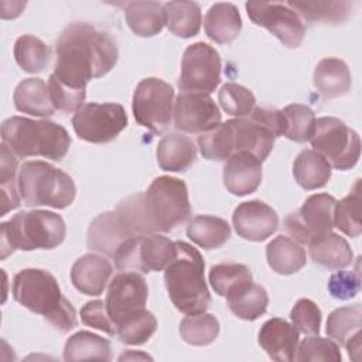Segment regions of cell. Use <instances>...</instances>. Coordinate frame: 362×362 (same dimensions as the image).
<instances>
[{
    "mask_svg": "<svg viewBox=\"0 0 362 362\" xmlns=\"http://www.w3.org/2000/svg\"><path fill=\"white\" fill-rule=\"evenodd\" d=\"M164 7V20L167 28L177 37L191 38L198 34L202 23L201 7L195 1H167Z\"/></svg>",
    "mask_w": 362,
    "mask_h": 362,
    "instance_id": "cell-31",
    "label": "cell"
},
{
    "mask_svg": "<svg viewBox=\"0 0 362 362\" xmlns=\"http://www.w3.org/2000/svg\"><path fill=\"white\" fill-rule=\"evenodd\" d=\"M174 126L184 133H205L221 123V112L209 95L182 92L174 102Z\"/></svg>",
    "mask_w": 362,
    "mask_h": 362,
    "instance_id": "cell-17",
    "label": "cell"
},
{
    "mask_svg": "<svg viewBox=\"0 0 362 362\" xmlns=\"http://www.w3.org/2000/svg\"><path fill=\"white\" fill-rule=\"evenodd\" d=\"M262 182V161L249 151L232 154L223 165V185L238 197L252 194Z\"/></svg>",
    "mask_w": 362,
    "mask_h": 362,
    "instance_id": "cell-20",
    "label": "cell"
},
{
    "mask_svg": "<svg viewBox=\"0 0 362 362\" xmlns=\"http://www.w3.org/2000/svg\"><path fill=\"white\" fill-rule=\"evenodd\" d=\"M226 303L229 310L238 318L255 321L266 313L269 296L264 287L253 283V280H249L230 290L226 294Z\"/></svg>",
    "mask_w": 362,
    "mask_h": 362,
    "instance_id": "cell-25",
    "label": "cell"
},
{
    "mask_svg": "<svg viewBox=\"0 0 362 362\" xmlns=\"http://www.w3.org/2000/svg\"><path fill=\"white\" fill-rule=\"evenodd\" d=\"M281 113L284 117L283 136L297 143L310 140L315 122V115L310 106L293 103L281 109Z\"/></svg>",
    "mask_w": 362,
    "mask_h": 362,
    "instance_id": "cell-40",
    "label": "cell"
},
{
    "mask_svg": "<svg viewBox=\"0 0 362 362\" xmlns=\"http://www.w3.org/2000/svg\"><path fill=\"white\" fill-rule=\"evenodd\" d=\"M315 89L324 98H338L345 95L352 85V76L346 62L339 58H324L315 69L313 78Z\"/></svg>",
    "mask_w": 362,
    "mask_h": 362,
    "instance_id": "cell-27",
    "label": "cell"
},
{
    "mask_svg": "<svg viewBox=\"0 0 362 362\" xmlns=\"http://www.w3.org/2000/svg\"><path fill=\"white\" fill-rule=\"evenodd\" d=\"M287 4L307 21L328 23L346 20L352 7L348 1H288Z\"/></svg>",
    "mask_w": 362,
    "mask_h": 362,
    "instance_id": "cell-39",
    "label": "cell"
},
{
    "mask_svg": "<svg viewBox=\"0 0 362 362\" xmlns=\"http://www.w3.org/2000/svg\"><path fill=\"white\" fill-rule=\"evenodd\" d=\"M361 276L358 270L354 272H337L331 274L328 280V291L332 297L338 300H349L355 297L359 291Z\"/></svg>",
    "mask_w": 362,
    "mask_h": 362,
    "instance_id": "cell-48",
    "label": "cell"
},
{
    "mask_svg": "<svg viewBox=\"0 0 362 362\" xmlns=\"http://www.w3.org/2000/svg\"><path fill=\"white\" fill-rule=\"evenodd\" d=\"M310 141L314 150L337 170H349L359 160V136L338 117L324 116L315 119Z\"/></svg>",
    "mask_w": 362,
    "mask_h": 362,
    "instance_id": "cell-9",
    "label": "cell"
},
{
    "mask_svg": "<svg viewBox=\"0 0 362 362\" xmlns=\"http://www.w3.org/2000/svg\"><path fill=\"white\" fill-rule=\"evenodd\" d=\"M127 126V115L119 103H83L72 116L76 136L89 143H107Z\"/></svg>",
    "mask_w": 362,
    "mask_h": 362,
    "instance_id": "cell-13",
    "label": "cell"
},
{
    "mask_svg": "<svg viewBox=\"0 0 362 362\" xmlns=\"http://www.w3.org/2000/svg\"><path fill=\"white\" fill-rule=\"evenodd\" d=\"M247 117L264 126L266 129H269L274 137L283 136L284 133V117L281 110L267 109V107H255Z\"/></svg>",
    "mask_w": 362,
    "mask_h": 362,
    "instance_id": "cell-49",
    "label": "cell"
},
{
    "mask_svg": "<svg viewBox=\"0 0 362 362\" xmlns=\"http://www.w3.org/2000/svg\"><path fill=\"white\" fill-rule=\"evenodd\" d=\"M174 89L160 78L141 79L133 93L132 109L139 124L156 134L164 133L173 117Z\"/></svg>",
    "mask_w": 362,
    "mask_h": 362,
    "instance_id": "cell-11",
    "label": "cell"
},
{
    "mask_svg": "<svg viewBox=\"0 0 362 362\" xmlns=\"http://www.w3.org/2000/svg\"><path fill=\"white\" fill-rule=\"evenodd\" d=\"M49 47L35 35H21L14 42V58L18 66L28 74L41 72L49 61Z\"/></svg>",
    "mask_w": 362,
    "mask_h": 362,
    "instance_id": "cell-36",
    "label": "cell"
},
{
    "mask_svg": "<svg viewBox=\"0 0 362 362\" xmlns=\"http://www.w3.org/2000/svg\"><path fill=\"white\" fill-rule=\"evenodd\" d=\"M297 361H334L339 362L342 359L339 346L328 338L322 337H308L303 339L297 349Z\"/></svg>",
    "mask_w": 362,
    "mask_h": 362,
    "instance_id": "cell-44",
    "label": "cell"
},
{
    "mask_svg": "<svg viewBox=\"0 0 362 362\" xmlns=\"http://www.w3.org/2000/svg\"><path fill=\"white\" fill-rule=\"evenodd\" d=\"M124 11L127 25L139 37H153L165 24L164 7L157 1H130Z\"/></svg>",
    "mask_w": 362,
    "mask_h": 362,
    "instance_id": "cell-32",
    "label": "cell"
},
{
    "mask_svg": "<svg viewBox=\"0 0 362 362\" xmlns=\"http://www.w3.org/2000/svg\"><path fill=\"white\" fill-rule=\"evenodd\" d=\"M197 158L194 141L178 133H168L157 144V161L161 170L171 173L187 171Z\"/></svg>",
    "mask_w": 362,
    "mask_h": 362,
    "instance_id": "cell-24",
    "label": "cell"
},
{
    "mask_svg": "<svg viewBox=\"0 0 362 362\" xmlns=\"http://www.w3.org/2000/svg\"><path fill=\"white\" fill-rule=\"evenodd\" d=\"M148 288L144 277L136 272H123L113 277L106 293V310L115 327L144 310Z\"/></svg>",
    "mask_w": 362,
    "mask_h": 362,
    "instance_id": "cell-16",
    "label": "cell"
},
{
    "mask_svg": "<svg viewBox=\"0 0 362 362\" xmlns=\"http://www.w3.org/2000/svg\"><path fill=\"white\" fill-rule=\"evenodd\" d=\"M13 297L34 314L42 315L59 332L76 327V311L61 293L57 279L42 269H23L13 279Z\"/></svg>",
    "mask_w": 362,
    "mask_h": 362,
    "instance_id": "cell-3",
    "label": "cell"
},
{
    "mask_svg": "<svg viewBox=\"0 0 362 362\" xmlns=\"http://www.w3.org/2000/svg\"><path fill=\"white\" fill-rule=\"evenodd\" d=\"M157 320L146 308L116 325V335L127 345H141L156 332Z\"/></svg>",
    "mask_w": 362,
    "mask_h": 362,
    "instance_id": "cell-41",
    "label": "cell"
},
{
    "mask_svg": "<svg viewBox=\"0 0 362 362\" xmlns=\"http://www.w3.org/2000/svg\"><path fill=\"white\" fill-rule=\"evenodd\" d=\"M334 226L351 238L361 235V180H356L355 185L345 198L337 201L334 211Z\"/></svg>",
    "mask_w": 362,
    "mask_h": 362,
    "instance_id": "cell-38",
    "label": "cell"
},
{
    "mask_svg": "<svg viewBox=\"0 0 362 362\" xmlns=\"http://www.w3.org/2000/svg\"><path fill=\"white\" fill-rule=\"evenodd\" d=\"M266 259L273 272L288 276L297 273L307 263L305 249L296 240L279 235L266 246Z\"/></svg>",
    "mask_w": 362,
    "mask_h": 362,
    "instance_id": "cell-29",
    "label": "cell"
},
{
    "mask_svg": "<svg viewBox=\"0 0 362 362\" xmlns=\"http://www.w3.org/2000/svg\"><path fill=\"white\" fill-rule=\"evenodd\" d=\"M116 212L134 235L170 232L191 215L187 185L175 177H157L147 191L123 199Z\"/></svg>",
    "mask_w": 362,
    "mask_h": 362,
    "instance_id": "cell-2",
    "label": "cell"
},
{
    "mask_svg": "<svg viewBox=\"0 0 362 362\" xmlns=\"http://www.w3.org/2000/svg\"><path fill=\"white\" fill-rule=\"evenodd\" d=\"M361 328L362 307L361 304L345 305L334 310L327 320V334L342 344L354 361L361 359Z\"/></svg>",
    "mask_w": 362,
    "mask_h": 362,
    "instance_id": "cell-22",
    "label": "cell"
},
{
    "mask_svg": "<svg viewBox=\"0 0 362 362\" xmlns=\"http://www.w3.org/2000/svg\"><path fill=\"white\" fill-rule=\"evenodd\" d=\"M249 18L277 37L286 47L297 48L305 34L300 16L287 4L277 1H247Z\"/></svg>",
    "mask_w": 362,
    "mask_h": 362,
    "instance_id": "cell-15",
    "label": "cell"
},
{
    "mask_svg": "<svg viewBox=\"0 0 362 362\" xmlns=\"http://www.w3.org/2000/svg\"><path fill=\"white\" fill-rule=\"evenodd\" d=\"M0 229L1 259L14 250L54 249L64 242L66 233L62 216L42 209L21 211L10 221L3 222Z\"/></svg>",
    "mask_w": 362,
    "mask_h": 362,
    "instance_id": "cell-7",
    "label": "cell"
},
{
    "mask_svg": "<svg viewBox=\"0 0 362 362\" xmlns=\"http://www.w3.org/2000/svg\"><path fill=\"white\" fill-rule=\"evenodd\" d=\"M290 320L298 332L318 335L321 327V310L310 298H300L290 311Z\"/></svg>",
    "mask_w": 362,
    "mask_h": 362,
    "instance_id": "cell-46",
    "label": "cell"
},
{
    "mask_svg": "<svg viewBox=\"0 0 362 362\" xmlns=\"http://www.w3.org/2000/svg\"><path fill=\"white\" fill-rule=\"evenodd\" d=\"M187 236L204 249H216L230 238V226L222 218L197 215L187 226Z\"/></svg>",
    "mask_w": 362,
    "mask_h": 362,
    "instance_id": "cell-34",
    "label": "cell"
},
{
    "mask_svg": "<svg viewBox=\"0 0 362 362\" xmlns=\"http://www.w3.org/2000/svg\"><path fill=\"white\" fill-rule=\"evenodd\" d=\"M221 82V57L206 42L187 47L181 61L178 88L188 93L209 95Z\"/></svg>",
    "mask_w": 362,
    "mask_h": 362,
    "instance_id": "cell-14",
    "label": "cell"
},
{
    "mask_svg": "<svg viewBox=\"0 0 362 362\" xmlns=\"http://www.w3.org/2000/svg\"><path fill=\"white\" fill-rule=\"evenodd\" d=\"M112 276L110 262L96 253L81 256L71 269V280L76 290L86 296H99Z\"/></svg>",
    "mask_w": 362,
    "mask_h": 362,
    "instance_id": "cell-23",
    "label": "cell"
},
{
    "mask_svg": "<svg viewBox=\"0 0 362 362\" xmlns=\"http://www.w3.org/2000/svg\"><path fill=\"white\" fill-rule=\"evenodd\" d=\"M177 255L164 269V283L170 300L184 314L206 311L211 294L204 277L205 263L201 253L187 242H175Z\"/></svg>",
    "mask_w": 362,
    "mask_h": 362,
    "instance_id": "cell-4",
    "label": "cell"
},
{
    "mask_svg": "<svg viewBox=\"0 0 362 362\" xmlns=\"http://www.w3.org/2000/svg\"><path fill=\"white\" fill-rule=\"evenodd\" d=\"M65 361H109L110 342L89 331H79L71 335L64 346Z\"/></svg>",
    "mask_w": 362,
    "mask_h": 362,
    "instance_id": "cell-35",
    "label": "cell"
},
{
    "mask_svg": "<svg viewBox=\"0 0 362 362\" xmlns=\"http://www.w3.org/2000/svg\"><path fill=\"white\" fill-rule=\"evenodd\" d=\"M18 192L27 206H51L64 209L76 195L71 175L41 160L25 161L17 175Z\"/></svg>",
    "mask_w": 362,
    "mask_h": 362,
    "instance_id": "cell-8",
    "label": "cell"
},
{
    "mask_svg": "<svg viewBox=\"0 0 362 362\" xmlns=\"http://www.w3.org/2000/svg\"><path fill=\"white\" fill-rule=\"evenodd\" d=\"M175 242L158 233L134 235L115 253L113 260L122 272H160L175 257Z\"/></svg>",
    "mask_w": 362,
    "mask_h": 362,
    "instance_id": "cell-10",
    "label": "cell"
},
{
    "mask_svg": "<svg viewBox=\"0 0 362 362\" xmlns=\"http://www.w3.org/2000/svg\"><path fill=\"white\" fill-rule=\"evenodd\" d=\"M273 133L249 117L230 119L219 123L198 137V147L204 158L226 161L232 154L249 151L264 161L274 146Z\"/></svg>",
    "mask_w": 362,
    "mask_h": 362,
    "instance_id": "cell-5",
    "label": "cell"
},
{
    "mask_svg": "<svg viewBox=\"0 0 362 362\" xmlns=\"http://www.w3.org/2000/svg\"><path fill=\"white\" fill-rule=\"evenodd\" d=\"M57 61L52 75L62 83L86 89L90 79L106 75L117 62L115 40L86 23L69 24L55 44Z\"/></svg>",
    "mask_w": 362,
    "mask_h": 362,
    "instance_id": "cell-1",
    "label": "cell"
},
{
    "mask_svg": "<svg viewBox=\"0 0 362 362\" xmlns=\"http://www.w3.org/2000/svg\"><path fill=\"white\" fill-rule=\"evenodd\" d=\"M204 28L206 35L218 44L233 41L242 30V18L238 7L232 3L212 4L205 14Z\"/></svg>",
    "mask_w": 362,
    "mask_h": 362,
    "instance_id": "cell-26",
    "label": "cell"
},
{
    "mask_svg": "<svg viewBox=\"0 0 362 362\" xmlns=\"http://www.w3.org/2000/svg\"><path fill=\"white\" fill-rule=\"evenodd\" d=\"M17 171V158L16 154L1 143V164H0V184L14 180Z\"/></svg>",
    "mask_w": 362,
    "mask_h": 362,
    "instance_id": "cell-51",
    "label": "cell"
},
{
    "mask_svg": "<svg viewBox=\"0 0 362 362\" xmlns=\"http://www.w3.org/2000/svg\"><path fill=\"white\" fill-rule=\"evenodd\" d=\"M181 338L194 346L212 344L219 335V321L209 313L188 314L180 324Z\"/></svg>",
    "mask_w": 362,
    "mask_h": 362,
    "instance_id": "cell-37",
    "label": "cell"
},
{
    "mask_svg": "<svg viewBox=\"0 0 362 362\" xmlns=\"http://www.w3.org/2000/svg\"><path fill=\"white\" fill-rule=\"evenodd\" d=\"M311 259L327 269H344L352 263V249L338 233L329 232L310 246Z\"/></svg>",
    "mask_w": 362,
    "mask_h": 362,
    "instance_id": "cell-33",
    "label": "cell"
},
{
    "mask_svg": "<svg viewBox=\"0 0 362 362\" xmlns=\"http://www.w3.org/2000/svg\"><path fill=\"white\" fill-rule=\"evenodd\" d=\"M331 164L315 150H303L294 160L293 175L304 189L324 187L331 178Z\"/></svg>",
    "mask_w": 362,
    "mask_h": 362,
    "instance_id": "cell-30",
    "label": "cell"
},
{
    "mask_svg": "<svg viewBox=\"0 0 362 362\" xmlns=\"http://www.w3.org/2000/svg\"><path fill=\"white\" fill-rule=\"evenodd\" d=\"M13 102L18 112L31 116L49 117L55 112V107L51 103L48 86L40 78L23 79L14 89Z\"/></svg>",
    "mask_w": 362,
    "mask_h": 362,
    "instance_id": "cell-28",
    "label": "cell"
},
{
    "mask_svg": "<svg viewBox=\"0 0 362 362\" xmlns=\"http://www.w3.org/2000/svg\"><path fill=\"white\" fill-rule=\"evenodd\" d=\"M47 86H48L51 103L55 107V110L62 113H71V112H75L81 105H83L86 89L71 88L59 82L52 74L48 78Z\"/></svg>",
    "mask_w": 362,
    "mask_h": 362,
    "instance_id": "cell-45",
    "label": "cell"
},
{
    "mask_svg": "<svg viewBox=\"0 0 362 362\" xmlns=\"http://www.w3.org/2000/svg\"><path fill=\"white\" fill-rule=\"evenodd\" d=\"M132 236H134V233L124 225L115 209L98 215L90 222L86 245L90 250L113 257L117 249Z\"/></svg>",
    "mask_w": 362,
    "mask_h": 362,
    "instance_id": "cell-19",
    "label": "cell"
},
{
    "mask_svg": "<svg viewBox=\"0 0 362 362\" xmlns=\"http://www.w3.org/2000/svg\"><path fill=\"white\" fill-rule=\"evenodd\" d=\"M20 192L16 180L1 184V216L20 205Z\"/></svg>",
    "mask_w": 362,
    "mask_h": 362,
    "instance_id": "cell-50",
    "label": "cell"
},
{
    "mask_svg": "<svg viewBox=\"0 0 362 362\" xmlns=\"http://www.w3.org/2000/svg\"><path fill=\"white\" fill-rule=\"evenodd\" d=\"M252 272L247 266L240 263H219L209 270V283L218 296L226 297V294L236 286L252 280Z\"/></svg>",
    "mask_w": 362,
    "mask_h": 362,
    "instance_id": "cell-43",
    "label": "cell"
},
{
    "mask_svg": "<svg viewBox=\"0 0 362 362\" xmlns=\"http://www.w3.org/2000/svg\"><path fill=\"white\" fill-rule=\"evenodd\" d=\"M81 321L88 327L106 332L107 335H116V327L107 314L106 304L102 300L85 303L81 308Z\"/></svg>",
    "mask_w": 362,
    "mask_h": 362,
    "instance_id": "cell-47",
    "label": "cell"
},
{
    "mask_svg": "<svg viewBox=\"0 0 362 362\" xmlns=\"http://www.w3.org/2000/svg\"><path fill=\"white\" fill-rule=\"evenodd\" d=\"M218 100L221 107L236 119L247 117L256 107V98L252 90L233 82L222 85L218 93Z\"/></svg>",
    "mask_w": 362,
    "mask_h": 362,
    "instance_id": "cell-42",
    "label": "cell"
},
{
    "mask_svg": "<svg viewBox=\"0 0 362 362\" xmlns=\"http://www.w3.org/2000/svg\"><path fill=\"white\" fill-rule=\"evenodd\" d=\"M1 143L18 157H45L62 160L71 146L66 129L51 120L13 116L1 124Z\"/></svg>",
    "mask_w": 362,
    "mask_h": 362,
    "instance_id": "cell-6",
    "label": "cell"
},
{
    "mask_svg": "<svg viewBox=\"0 0 362 362\" xmlns=\"http://www.w3.org/2000/svg\"><path fill=\"white\" fill-rule=\"evenodd\" d=\"M232 222L236 233L250 242L266 240L279 228L277 212L259 199L239 204L233 211Z\"/></svg>",
    "mask_w": 362,
    "mask_h": 362,
    "instance_id": "cell-18",
    "label": "cell"
},
{
    "mask_svg": "<svg viewBox=\"0 0 362 362\" xmlns=\"http://www.w3.org/2000/svg\"><path fill=\"white\" fill-rule=\"evenodd\" d=\"M337 199L329 194L310 195L300 209L291 212L284 228L287 233L300 245L310 246L334 228V211Z\"/></svg>",
    "mask_w": 362,
    "mask_h": 362,
    "instance_id": "cell-12",
    "label": "cell"
},
{
    "mask_svg": "<svg viewBox=\"0 0 362 362\" xmlns=\"http://www.w3.org/2000/svg\"><path fill=\"white\" fill-rule=\"evenodd\" d=\"M259 345L269 358L277 362H291L296 359L298 345L297 328L281 318L267 320L257 335Z\"/></svg>",
    "mask_w": 362,
    "mask_h": 362,
    "instance_id": "cell-21",
    "label": "cell"
}]
</instances>
